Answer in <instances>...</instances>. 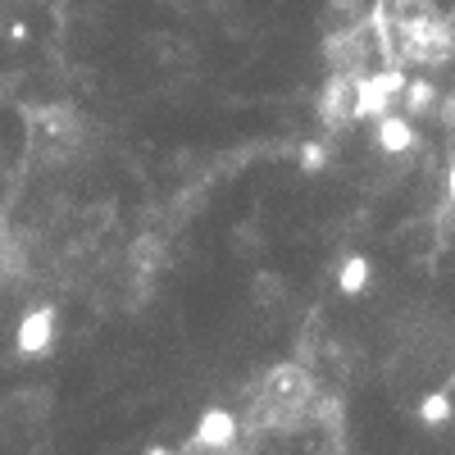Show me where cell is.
<instances>
[{
	"mask_svg": "<svg viewBox=\"0 0 455 455\" xmlns=\"http://www.w3.org/2000/svg\"><path fill=\"white\" fill-rule=\"evenodd\" d=\"M401 87H405V73H369V78L351 83V114L355 119H378Z\"/></svg>",
	"mask_w": 455,
	"mask_h": 455,
	"instance_id": "1",
	"label": "cell"
},
{
	"mask_svg": "<svg viewBox=\"0 0 455 455\" xmlns=\"http://www.w3.org/2000/svg\"><path fill=\"white\" fill-rule=\"evenodd\" d=\"M369 255H347L341 259V269H337V291H347V296H364L369 287Z\"/></svg>",
	"mask_w": 455,
	"mask_h": 455,
	"instance_id": "8",
	"label": "cell"
},
{
	"mask_svg": "<svg viewBox=\"0 0 455 455\" xmlns=\"http://www.w3.org/2000/svg\"><path fill=\"white\" fill-rule=\"evenodd\" d=\"M251 287H255V300H264V306H269V300L278 306V300L287 296V291H283L287 283H283L278 274H269V269H264V274H255V283H251Z\"/></svg>",
	"mask_w": 455,
	"mask_h": 455,
	"instance_id": "13",
	"label": "cell"
},
{
	"mask_svg": "<svg viewBox=\"0 0 455 455\" xmlns=\"http://www.w3.org/2000/svg\"><path fill=\"white\" fill-rule=\"evenodd\" d=\"M192 451H233L237 446V419H233V410H223V405H210L196 428H192V442H187Z\"/></svg>",
	"mask_w": 455,
	"mask_h": 455,
	"instance_id": "2",
	"label": "cell"
},
{
	"mask_svg": "<svg viewBox=\"0 0 455 455\" xmlns=\"http://www.w3.org/2000/svg\"><path fill=\"white\" fill-rule=\"evenodd\" d=\"M373 146L383 150V156H405L414 146V124L405 114H378L373 119Z\"/></svg>",
	"mask_w": 455,
	"mask_h": 455,
	"instance_id": "5",
	"label": "cell"
},
{
	"mask_svg": "<svg viewBox=\"0 0 455 455\" xmlns=\"http://www.w3.org/2000/svg\"><path fill=\"white\" fill-rule=\"evenodd\" d=\"M401 96H405V109H410V114H428V109L437 105V87H433V78H405Z\"/></svg>",
	"mask_w": 455,
	"mask_h": 455,
	"instance_id": "11",
	"label": "cell"
},
{
	"mask_svg": "<svg viewBox=\"0 0 455 455\" xmlns=\"http://www.w3.org/2000/svg\"><path fill=\"white\" fill-rule=\"evenodd\" d=\"M360 23V0H328V10L319 19V28L332 36V32H351Z\"/></svg>",
	"mask_w": 455,
	"mask_h": 455,
	"instance_id": "10",
	"label": "cell"
},
{
	"mask_svg": "<svg viewBox=\"0 0 455 455\" xmlns=\"http://www.w3.org/2000/svg\"><path fill=\"white\" fill-rule=\"evenodd\" d=\"M36 124H42L46 137H78V114H73V105H42L36 109Z\"/></svg>",
	"mask_w": 455,
	"mask_h": 455,
	"instance_id": "7",
	"label": "cell"
},
{
	"mask_svg": "<svg viewBox=\"0 0 455 455\" xmlns=\"http://www.w3.org/2000/svg\"><path fill=\"white\" fill-rule=\"evenodd\" d=\"M347 105H351V83H347V73H332L328 87H323V96H319V119H323L328 128H337V124L351 114Z\"/></svg>",
	"mask_w": 455,
	"mask_h": 455,
	"instance_id": "6",
	"label": "cell"
},
{
	"mask_svg": "<svg viewBox=\"0 0 455 455\" xmlns=\"http://www.w3.org/2000/svg\"><path fill=\"white\" fill-rule=\"evenodd\" d=\"M296 164H300V173H323V164H328V146L323 141H306V146H300L296 150Z\"/></svg>",
	"mask_w": 455,
	"mask_h": 455,
	"instance_id": "12",
	"label": "cell"
},
{
	"mask_svg": "<svg viewBox=\"0 0 455 455\" xmlns=\"http://www.w3.org/2000/svg\"><path fill=\"white\" fill-rule=\"evenodd\" d=\"M264 392H269L274 405H300L310 401V373L300 364H274L269 378H264Z\"/></svg>",
	"mask_w": 455,
	"mask_h": 455,
	"instance_id": "4",
	"label": "cell"
},
{
	"mask_svg": "<svg viewBox=\"0 0 455 455\" xmlns=\"http://www.w3.org/2000/svg\"><path fill=\"white\" fill-rule=\"evenodd\" d=\"M10 36L14 42H28V23H10Z\"/></svg>",
	"mask_w": 455,
	"mask_h": 455,
	"instance_id": "14",
	"label": "cell"
},
{
	"mask_svg": "<svg viewBox=\"0 0 455 455\" xmlns=\"http://www.w3.org/2000/svg\"><path fill=\"white\" fill-rule=\"evenodd\" d=\"M414 414H419V424H428V428H446L451 414H455V401H451V392H424Z\"/></svg>",
	"mask_w": 455,
	"mask_h": 455,
	"instance_id": "9",
	"label": "cell"
},
{
	"mask_svg": "<svg viewBox=\"0 0 455 455\" xmlns=\"http://www.w3.org/2000/svg\"><path fill=\"white\" fill-rule=\"evenodd\" d=\"M446 196H451V205H455V164H451V173H446Z\"/></svg>",
	"mask_w": 455,
	"mask_h": 455,
	"instance_id": "15",
	"label": "cell"
},
{
	"mask_svg": "<svg viewBox=\"0 0 455 455\" xmlns=\"http://www.w3.org/2000/svg\"><path fill=\"white\" fill-rule=\"evenodd\" d=\"M55 328H60V315L55 306H36L19 319V337H14V347L19 355H46L55 347Z\"/></svg>",
	"mask_w": 455,
	"mask_h": 455,
	"instance_id": "3",
	"label": "cell"
}]
</instances>
